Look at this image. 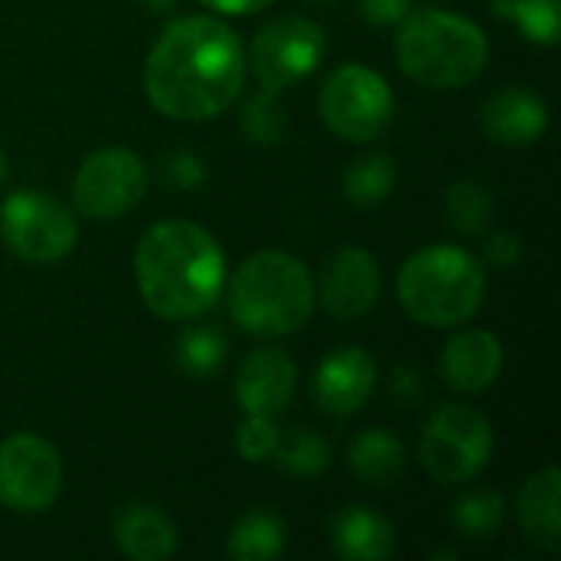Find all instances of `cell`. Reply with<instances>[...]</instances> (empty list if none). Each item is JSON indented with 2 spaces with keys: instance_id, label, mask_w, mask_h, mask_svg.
<instances>
[{
  "instance_id": "obj_14",
  "label": "cell",
  "mask_w": 561,
  "mask_h": 561,
  "mask_svg": "<svg viewBox=\"0 0 561 561\" xmlns=\"http://www.w3.org/2000/svg\"><path fill=\"white\" fill-rule=\"evenodd\" d=\"M296 362L279 348H256L247 355L233 378V394L243 414H283L296 398Z\"/></svg>"
},
{
  "instance_id": "obj_7",
  "label": "cell",
  "mask_w": 561,
  "mask_h": 561,
  "mask_svg": "<svg viewBox=\"0 0 561 561\" xmlns=\"http://www.w3.org/2000/svg\"><path fill=\"white\" fill-rule=\"evenodd\" d=\"M417 450L424 470L437 483H470L483 473V467L493 457V427L483 417V411L450 401L427 417Z\"/></svg>"
},
{
  "instance_id": "obj_37",
  "label": "cell",
  "mask_w": 561,
  "mask_h": 561,
  "mask_svg": "<svg viewBox=\"0 0 561 561\" xmlns=\"http://www.w3.org/2000/svg\"><path fill=\"white\" fill-rule=\"evenodd\" d=\"M7 178V158H3V148H0V181Z\"/></svg>"
},
{
  "instance_id": "obj_31",
  "label": "cell",
  "mask_w": 561,
  "mask_h": 561,
  "mask_svg": "<svg viewBox=\"0 0 561 561\" xmlns=\"http://www.w3.org/2000/svg\"><path fill=\"white\" fill-rule=\"evenodd\" d=\"M408 10L411 0H358V13L371 26H398Z\"/></svg>"
},
{
  "instance_id": "obj_15",
  "label": "cell",
  "mask_w": 561,
  "mask_h": 561,
  "mask_svg": "<svg viewBox=\"0 0 561 561\" xmlns=\"http://www.w3.org/2000/svg\"><path fill=\"white\" fill-rule=\"evenodd\" d=\"M503 365H506L503 342L483 329L457 332L440 355V371L447 385L457 388L460 394H480L493 388L503 375Z\"/></svg>"
},
{
  "instance_id": "obj_28",
  "label": "cell",
  "mask_w": 561,
  "mask_h": 561,
  "mask_svg": "<svg viewBox=\"0 0 561 561\" xmlns=\"http://www.w3.org/2000/svg\"><path fill=\"white\" fill-rule=\"evenodd\" d=\"M510 20H516V26L529 43L559 46L561 0H516Z\"/></svg>"
},
{
  "instance_id": "obj_1",
  "label": "cell",
  "mask_w": 561,
  "mask_h": 561,
  "mask_svg": "<svg viewBox=\"0 0 561 561\" xmlns=\"http://www.w3.org/2000/svg\"><path fill=\"white\" fill-rule=\"evenodd\" d=\"M243 79V39L214 13L171 20L158 33L141 76L148 102L174 122H207L227 112Z\"/></svg>"
},
{
  "instance_id": "obj_11",
  "label": "cell",
  "mask_w": 561,
  "mask_h": 561,
  "mask_svg": "<svg viewBox=\"0 0 561 561\" xmlns=\"http://www.w3.org/2000/svg\"><path fill=\"white\" fill-rule=\"evenodd\" d=\"M325 56V30L309 16H279L266 23L250 46V62L260 89L283 92L306 79Z\"/></svg>"
},
{
  "instance_id": "obj_9",
  "label": "cell",
  "mask_w": 561,
  "mask_h": 561,
  "mask_svg": "<svg viewBox=\"0 0 561 561\" xmlns=\"http://www.w3.org/2000/svg\"><path fill=\"white\" fill-rule=\"evenodd\" d=\"M145 161L128 148L92 151L72 178V204L89 220H115L135 210L145 197Z\"/></svg>"
},
{
  "instance_id": "obj_25",
  "label": "cell",
  "mask_w": 561,
  "mask_h": 561,
  "mask_svg": "<svg viewBox=\"0 0 561 561\" xmlns=\"http://www.w3.org/2000/svg\"><path fill=\"white\" fill-rule=\"evenodd\" d=\"M273 460L293 477H319L332 463V444L322 434L306 431V427L289 431V434H279Z\"/></svg>"
},
{
  "instance_id": "obj_29",
  "label": "cell",
  "mask_w": 561,
  "mask_h": 561,
  "mask_svg": "<svg viewBox=\"0 0 561 561\" xmlns=\"http://www.w3.org/2000/svg\"><path fill=\"white\" fill-rule=\"evenodd\" d=\"M237 454L247 460V463H266L273 460L276 454V444H279V427L270 414H247L240 424H237Z\"/></svg>"
},
{
  "instance_id": "obj_3",
  "label": "cell",
  "mask_w": 561,
  "mask_h": 561,
  "mask_svg": "<svg viewBox=\"0 0 561 561\" xmlns=\"http://www.w3.org/2000/svg\"><path fill=\"white\" fill-rule=\"evenodd\" d=\"M230 319L256 339H283L302 329L316 309V279L309 266L283 250L247 256L227 289Z\"/></svg>"
},
{
  "instance_id": "obj_24",
  "label": "cell",
  "mask_w": 561,
  "mask_h": 561,
  "mask_svg": "<svg viewBox=\"0 0 561 561\" xmlns=\"http://www.w3.org/2000/svg\"><path fill=\"white\" fill-rule=\"evenodd\" d=\"M450 523L470 542L493 539L506 523V500L500 493H493V490H473V493H467V496H460L454 503Z\"/></svg>"
},
{
  "instance_id": "obj_26",
  "label": "cell",
  "mask_w": 561,
  "mask_h": 561,
  "mask_svg": "<svg viewBox=\"0 0 561 561\" xmlns=\"http://www.w3.org/2000/svg\"><path fill=\"white\" fill-rule=\"evenodd\" d=\"M227 358V339L210 325L184 329L178 339V365L191 378H210Z\"/></svg>"
},
{
  "instance_id": "obj_12",
  "label": "cell",
  "mask_w": 561,
  "mask_h": 561,
  "mask_svg": "<svg viewBox=\"0 0 561 561\" xmlns=\"http://www.w3.org/2000/svg\"><path fill=\"white\" fill-rule=\"evenodd\" d=\"M381 296V266L365 247H339L316 286V302L335 319H362Z\"/></svg>"
},
{
  "instance_id": "obj_5",
  "label": "cell",
  "mask_w": 561,
  "mask_h": 561,
  "mask_svg": "<svg viewBox=\"0 0 561 561\" xmlns=\"http://www.w3.org/2000/svg\"><path fill=\"white\" fill-rule=\"evenodd\" d=\"M486 299V273L480 260L460 247L434 243L404 260L398 273L401 309L431 329H457L470 322Z\"/></svg>"
},
{
  "instance_id": "obj_16",
  "label": "cell",
  "mask_w": 561,
  "mask_h": 561,
  "mask_svg": "<svg viewBox=\"0 0 561 561\" xmlns=\"http://www.w3.org/2000/svg\"><path fill=\"white\" fill-rule=\"evenodd\" d=\"M483 131L490 141L503 148H529L536 145L546 128H549V108L546 102L526 89V85H510L500 89L480 112Z\"/></svg>"
},
{
  "instance_id": "obj_6",
  "label": "cell",
  "mask_w": 561,
  "mask_h": 561,
  "mask_svg": "<svg viewBox=\"0 0 561 561\" xmlns=\"http://www.w3.org/2000/svg\"><path fill=\"white\" fill-rule=\"evenodd\" d=\"M319 115L342 141H375L394 118V92L378 69L345 62L325 76L319 89Z\"/></svg>"
},
{
  "instance_id": "obj_2",
  "label": "cell",
  "mask_w": 561,
  "mask_h": 561,
  "mask_svg": "<svg viewBox=\"0 0 561 561\" xmlns=\"http://www.w3.org/2000/svg\"><path fill=\"white\" fill-rule=\"evenodd\" d=\"M135 286L158 319H197L217 306L227 286L224 250L191 220L154 224L135 250Z\"/></svg>"
},
{
  "instance_id": "obj_4",
  "label": "cell",
  "mask_w": 561,
  "mask_h": 561,
  "mask_svg": "<svg viewBox=\"0 0 561 561\" xmlns=\"http://www.w3.org/2000/svg\"><path fill=\"white\" fill-rule=\"evenodd\" d=\"M398 66L427 89H463L490 62L483 26L450 10H408L394 26Z\"/></svg>"
},
{
  "instance_id": "obj_30",
  "label": "cell",
  "mask_w": 561,
  "mask_h": 561,
  "mask_svg": "<svg viewBox=\"0 0 561 561\" xmlns=\"http://www.w3.org/2000/svg\"><path fill=\"white\" fill-rule=\"evenodd\" d=\"M483 256H486L490 266L506 270V266L519 263V256H523V237L513 233V230L490 233V237H486V247H483Z\"/></svg>"
},
{
  "instance_id": "obj_33",
  "label": "cell",
  "mask_w": 561,
  "mask_h": 561,
  "mask_svg": "<svg viewBox=\"0 0 561 561\" xmlns=\"http://www.w3.org/2000/svg\"><path fill=\"white\" fill-rule=\"evenodd\" d=\"M391 398H394L401 408H414V404L424 398L421 371H417V368H398V371L391 375Z\"/></svg>"
},
{
  "instance_id": "obj_8",
  "label": "cell",
  "mask_w": 561,
  "mask_h": 561,
  "mask_svg": "<svg viewBox=\"0 0 561 561\" xmlns=\"http://www.w3.org/2000/svg\"><path fill=\"white\" fill-rule=\"evenodd\" d=\"M0 237L26 263H56L72 253L79 227L53 194L23 187L0 204Z\"/></svg>"
},
{
  "instance_id": "obj_10",
  "label": "cell",
  "mask_w": 561,
  "mask_h": 561,
  "mask_svg": "<svg viewBox=\"0 0 561 561\" xmlns=\"http://www.w3.org/2000/svg\"><path fill=\"white\" fill-rule=\"evenodd\" d=\"M62 493V457L36 434L0 440V503L13 513H46Z\"/></svg>"
},
{
  "instance_id": "obj_32",
  "label": "cell",
  "mask_w": 561,
  "mask_h": 561,
  "mask_svg": "<svg viewBox=\"0 0 561 561\" xmlns=\"http://www.w3.org/2000/svg\"><path fill=\"white\" fill-rule=\"evenodd\" d=\"M204 174H207L204 161H201L197 154H187V151L171 154V161H168V168H164V178H168L171 184H178V187H194V184L204 181Z\"/></svg>"
},
{
  "instance_id": "obj_18",
  "label": "cell",
  "mask_w": 561,
  "mask_h": 561,
  "mask_svg": "<svg viewBox=\"0 0 561 561\" xmlns=\"http://www.w3.org/2000/svg\"><path fill=\"white\" fill-rule=\"evenodd\" d=\"M561 473L559 467H546L542 473L529 477L519 490L516 513L523 536L542 549V552H559L561 546Z\"/></svg>"
},
{
  "instance_id": "obj_27",
  "label": "cell",
  "mask_w": 561,
  "mask_h": 561,
  "mask_svg": "<svg viewBox=\"0 0 561 561\" xmlns=\"http://www.w3.org/2000/svg\"><path fill=\"white\" fill-rule=\"evenodd\" d=\"M240 128L247 138H253L256 145H276L286 138V108L279 102V92L273 89H260L240 115Z\"/></svg>"
},
{
  "instance_id": "obj_22",
  "label": "cell",
  "mask_w": 561,
  "mask_h": 561,
  "mask_svg": "<svg viewBox=\"0 0 561 561\" xmlns=\"http://www.w3.org/2000/svg\"><path fill=\"white\" fill-rule=\"evenodd\" d=\"M394 184H398L394 158L385 151H371L348 164L342 178V194L358 207H378L394 194Z\"/></svg>"
},
{
  "instance_id": "obj_23",
  "label": "cell",
  "mask_w": 561,
  "mask_h": 561,
  "mask_svg": "<svg viewBox=\"0 0 561 561\" xmlns=\"http://www.w3.org/2000/svg\"><path fill=\"white\" fill-rule=\"evenodd\" d=\"M444 217L463 237H483L496 220V201L480 181H457L444 194Z\"/></svg>"
},
{
  "instance_id": "obj_13",
  "label": "cell",
  "mask_w": 561,
  "mask_h": 561,
  "mask_svg": "<svg viewBox=\"0 0 561 561\" xmlns=\"http://www.w3.org/2000/svg\"><path fill=\"white\" fill-rule=\"evenodd\" d=\"M378 385V365L362 345H342L325 355L312 378V398L322 414L345 421L358 414Z\"/></svg>"
},
{
  "instance_id": "obj_20",
  "label": "cell",
  "mask_w": 561,
  "mask_h": 561,
  "mask_svg": "<svg viewBox=\"0 0 561 561\" xmlns=\"http://www.w3.org/2000/svg\"><path fill=\"white\" fill-rule=\"evenodd\" d=\"M404 444L391 431H362L348 447V470L365 486H391L404 473Z\"/></svg>"
},
{
  "instance_id": "obj_17",
  "label": "cell",
  "mask_w": 561,
  "mask_h": 561,
  "mask_svg": "<svg viewBox=\"0 0 561 561\" xmlns=\"http://www.w3.org/2000/svg\"><path fill=\"white\" fill-rule=\"evenodd\" d=\"M115 546L122 556L135 561H164L178 552V529L174 523L148 503H131L115 516L112 526Z\"/></svg>"
},
{
  "instance_id": "obj_34",
  "label": "cell",
  "mask_w": 561,
  "mask_h": 561,
  "mask_svg": "<svg viewBox=\"0 0 561 561\" xmlns=\"http://www.w3.org/2000/svg\"><path fill=\"white\" fill-rule=\"evenodd\" d=\"M201 3L220 16H247V13H260V10L273 7L276 0H201Z\"/></svg>"
},
{
  "instance_id": "obj_21",
  "label": "cell",
  "mask_w": 561,
  "mask_h": 561,
  "mask_svg": "<svg viewBox=\"0 0 561 561\" xmlns=\"http://www.w3.org/2000/svg\"><path fill=\"white\" fill-rule=\"evenodd\" d=\"M283 552H286V526L276 513L266 510L247 513L227 539V556L237 561H276Z\"/></svg>"
},
{
  "instance_id": "obj_19",
  "label": "cell",
  "mask_w": 561,
  "mask_h": 561,
  "mask_svg": "<svg viewBox=\"0 0 561 561\" xmlns=\"http://www.w3.org/2000/svg\"><path fill=\"white\" fill-rule=\"evenodd\" d=\"M394 529L368 506H345L332 519V549L345 561H385L394 556Z\"/></svg>"
},
{
  "instance_id": "obj_36",
  "label": "cell",
  "mask_w": 561,
  "mask_h": 561,
  "mask_svg": "<svg viewBox=\"0 0 561 561\" xmlns=\"http://www.w3.org/2000/svg\"><path fill=\"white\" fill-rule=\"evenodd\" d=\"M141 3H148L151 10H164V7H171L174 0H141Z\"/></svg>"
},
{
  "instance_id": "obj_35",
  "label": "cell",
  "mask_w": 561,
  "mask_h": 561,
  "mask_svg": "<svg viewBox=\"0 0 561 561\" xmlns=\"http://www.w3.org/2000/svg\"><path fill=\"white\" fill-rule=\"evenodd\" d=\"M513 3H516V0H493L496 16H500V20H510V16H513Z\"/></svg>"
}]
</instances>
